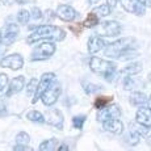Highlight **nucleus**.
Instances as JSON below:
<instances>
[{"label":"nucleus","mask_w":151,"mask_h":151,"mask_svg":"<svg viewBox=\"0 0 151 151\" xmlns=\"http://www.w3.org/2000/svg\"><path fill=\"white\" fill-rule=\"evenodd\" d=\"M8 82H9V79H8L7 74H0V95L7 89Z\"/></svg>","instance_id":"obj_33"},{"label":"nucleus","mask_w":151,"mask_h":151,"mask_svg":"<svg viewBox=\"0 0 151 151\" xmlns=\"http://www.w3.org/2000/svg\"><path fill=\"white\" fill-rule=\"evenodd\" d=\"M58 150H70V147L66 146V145H59V146H58Z\"/></svg>","instance_id":"obj_40"},{"label":"nucleus","mask_w":151,"mask_h":151,"mask_svg":"<svg viewBox=\"0 0 151 151\" xmlns=\"http://www.w3.org/2000/svg\"><path fill=\"white\" fill-rule=\"evenodd\" d=\"M58 146H59V141L57 138H50L43 141L41 145H40V150L41 151H51V150H58Z\"/></svg>","instance_id":"obj_21"},{"label":"nucleus","mask_w":151,"mask_h":151,"mask_svg":"<svg viewBox=\"0 0 151 151\" xmlns=\"http://www.w3.org/2000/svg\"><path fill=\"white\" fill-rule=\"evenodd\" d=\"M13 150H17V151H28V150H33L32 147H29L28 145H22V143H17L16 146L13 147Z\"/></svg>","instance_id":"obj_35"},{"label":"nucleus","mask_w":151,"mask_h":151,"mask_svg":"<svg viewBox=\"0 0 151 151\" xmlns=\"http://www.w3.org/2000/svg\"><path fill=\"white\" fill-rule=\"evenodd\" d=\"M137 41L133 37H124V38H118L114 42L109 43L105 46L104 54L108 58H120V55L124 51L129 50V49H137Z\"/></svg>","instance_id":"obj_3"},{"label":"nucleus","mask_w":151,"mask_h":151,"mask_svg":"<svg viewBox=\"0 0 151 151\" xmlns=\"http://www.w3.org/2000/svg\"><path fill=\"white\" fill-rule=\"evenodd\" d=\"M54 82H55V74H53V72H46V74H43L41 76V79H40V82H38L36 92H34V95H33L32 103L36 104L38 100H41L42 95L53 86Z\"/></svg>","instance_id":"obj_4"},{"label":"nucleus","mask_w":151,"mask_h":151,"mask_svg":"<svg viewBox=\"0 0 151 151\" xmlns=\"http://www.w3.org/2000/svg\"><path fill=\"white\" fill-rule=\"evenodd\" d=\"M16 17H17V21H19L20 24H28L29 20H30V17H32V13L27 9H21V11L17 12Z\"/></svg>","instance_id":"obj_26"},{"label":"nucleus","mask_w":151,"mask_h":151,"mask_svg":"<svg viewBox=\"0 0 151 151\" xmlns=\"http://www.w3.org/2000/svg\"><path fill=\"white\" fill-rule=\"evenodd\" d=\"M57 47L51 41L42 42L41 45H38L32 53V60H45L49 59L50 57H53Z\"/></svg>","instance_id":"obj_5"},{"label":"nucleus","mask_w":151,"mask_h":151,"mask_svg":"<svg viewBox=\"0 0 151 151\" xmlns=\"http://www.w3.org/2000/svg\"><path fill=\"white\" fill-rule=\"evenodd\" d=\"M138 1H141L146 8H151V0H138Z\"/></svg>","instance_id":"obj_37"},{"label":"nucleus","mask_w":151,"mask_h":151,"mask_svg":"<svg viewBox=\"0 0 151 151\" xmlns=\"http://www.w3.org/2000/svg\"><path fill=\"white\" fill-rule=\"evenodd\" d=\"M57 16L59 17L60 20L66 22H71L74 21L75 19H78L79 13L71 7V5H67V4H60L57 9Z\"/></svg>","instance_id":"obj_12"},{"label":"nucleus","mask_w":151,"mask_h":151,"mask_svg":"<svg viewBox=\"0 0 151 151\" xmlns=\"http://www.w3.org/2000/svg\"><path fill=\"white\" fill-rule=\"evenodd\" d=\"M105 46L106 43L104 41V38L99 36H91L88 38V42H87V50L89 54H96L103 49H105Z\"/></svg>","instance_id":"obj_16"},{"label":"nucleus","mask_w":151,"mask_h":151,"mask_svg":"<svg viewBox=\"0 0 151 151\" xmlns=\"http://www.w3.org/2000/svg\"><path fill=\"white\" fill-rule=\"evenodd\" d=\"M124 88L126 89V91H130V89H134V87H135V80L132 78V75H127L126 78L124 79Z\"/></svg>","instance_id":"obj_30"},{"label":"nucleus","mask_w":151,"mask_h":151,"mask_svg":"<svg viewBox=\"0 0 151 151\" xmlns=\"http://www.w3.org/2000/svg\"><path fill=\"white\" fill-rule=\"evenodd\" d=\"M121 117V109L117 104H112L103 109H99L97 112V120L100 122L108 120V118H120Z\"/></svg>","instance_id":"obj_11"},{"label":"nucleus","mask_w":151,"mask_h":151,"mask_svg":"<svg viewBox=\"0 0 151 151\" xmlns=\"http://www.w3.org/2000/svg\"><path fill=\"white\" fill-rule=\"evenodd\" d=\"M46 122L57 129H63V114L59 109H50L46 113Z\"/></svg>","instance_id":"obj_13"},{"label":"nucleus","mask_w":151,"mask_h":151,"mask_svg":"<svg viewBox=\"0 0 151 151\" xmlns=\"http://www.w3.org/2000/svg\"><path fill=\"white\" fill-rule=\"evenodd\" d=\"M82 86H83L84 92H86L87 95H93V93H96V92L100 91V89H103L100 86L93 84V83H89V82H83Z\"/></svg>","instance_id":"obj_25"},{"label":"nucleus","mask_w":151,"mask_h":151,"mask_svg":"<svg viewBox=\"0 0 151 151\" xmlns=\"http://www.w3.org/2000/svg\"><path fill=\"white\" fill-rule=\"evenodd\" d=\"M121 5L126 12L137 14V16H143L146 13V7L138 0H120Z\"/></svg>","instance_id":"obj_10"},{"label":"nucleus","mask_w":151,"mask_h":151,"mask_svg":"<svg viewBox=\"0 0 151 151\" xmlns=\"http://www.w3.org/2000/svg\"><path fill=\"white\" fill-rule=\"evenodd\" d=\"M0 1H1L4 5H12L17 1V0H0Z\"/></svg>","instance_id":"obj_38"},{"label":"nucleus","mask_w":151,"mask_h":151,"mask_svg":"<svg viewBox=\"0 0 151 151\" xmlns=\"http://www.w3.org/2000/svg\"><path fill=\"white\" fill-rule=\"evenodd\" d=\"M133 50H134V49H129V50L124 51V53L120 55V58H118V59L127 60V59H133L134 57H138V51H133Z\"/></svg>","instance_id":"obj_31"},{"label":"nucleus","mask_w":151,"mask_h":151,"mask_svg":"<svg viewBox=\"0 0 151 151\" xmlns=\"http://www.w3.org/2000/svg\"><path fill=\"white\" fill-rule=\"evenodd\" d=\"M16 142H17V143L28 145L29 142H30V137H29L28 133H25V132H20L19 134L16 135Z\"/></svg>","instance_id":"obj_29"},{"label":"nucleus","mask_w":151,"mask_h":151,"mask_svg":"<svg viewBox=\"0 0 151 151\" xmlns=\"http://www.w3.org/2000/svg\"><path fill=\"white\" fill-rule=\"evenodd\" d=\"M92 12L96 13L99 17H105V16H109V14H110V12H112V8H110L108 4H101V5L95 7Z\"/></svg>","instance_id":"obj_24"},{"label":"nucleus","mask_w":151,"mask_h":151,"mask_svg":"<svg viewBox=\"0 0 151 151\" xmlns=\"http://www.w3.org/2000/svg\"><path fill=\"white\" fill-rule=\"evenodd\" d=\"M3 43V34H1V32H0V45Z\"/></svg>","instance_id":"obj_44"},{"label":"nucleus","mask_w":151,"mask_h":151,"mask_svg":"<svg viewBox=\"0 0 151 151\" xmlns=\"http://www.w3.org/2000/svg\"><path fill=\"white\" fill-rule=\"evenodd\" d=\"M86 120H87V117L84 114L75 116V117L72 118V126H74L75 129H78V130H82L83 126H84V122H86Z\"/></svg>","instance_id":"obj_28"},{"label":"nucleus","mask_w":151,"mask_h":151,"mask_svg":"<svg viewBox=\"0 0 151 151\" xmlns=\"http://www.w3.org/2000/svg\"><path fill=\"white\" fill-rule=\"evenodd\" d=\"M139 126H137V125H130V130L129 133H127L126 135V142L129 145H133V146H135V145H138L139 142H141L142 138L146 137V127L142 126L141 124H138Z\"/></svg>","instance_id":"obj_7"},{"label":"nucleus","mask_w":151,"mask_h":151,"mask_svg":"<svg viewBox=\"0 0 151 151\" xmlns=\"http://www.w3.org/2000/svg\"><path fill=\"white\" fill-rule=\"evenodd\" d=\"M89 68L97 75H103L104 79L106 82H112L114 79V74H116V68L117 65L112 60H106L103 58L99 57H92L89 60Z\"/></svg>","instance_id":"obj_2"},{"label":"nucleus","mask_w":151,"mask_h":151,"mask_svg":"<svg viewBox=\"0 0 151 151\" xmlns=\"http://www.w3.org/2000/svg\"><path fill=\"white\" fill-rule=\"evenodd\" d=\"M25 86V78L24 76H16L11 80L9 87H8V91H7V96H13V95L19 93Z\"/></svg>","instance_id":"obj_18"},{"label":"nucleus","mask_w":151,"mask_h":151,"mask_svg":"<svg viewBox=\"0 0 151 151\" xmlns=\"http://www.w3.org/2000/svg\"><path fill=\"white\" fill-rule=\"evenodd\" d=\"M110 100H112V97H106V96L97 97L96 100H95V108H96V109H103V108H105V106L109 105Z\"/></svg>","instance_id":"obj_27"},{"label":"nucleus","mask_w":151,"mask_h":151,"mask_svg":"<svg viewBox=\"0 0 151 151\" xmlns=\"http://www.w3.org/2000/svg\"><path fill=\"white\" fill-rule=\"evenodd\" d=\"M142 68H143V65H142L141 62H133L130 63V65H127L126 67H124L121 70V74L124 75H135V74H139V72L142 71Z\"/></svg>","instance_id":"obj_20"},{"label":"nucleus","mask_w":151,"mask_h":151,"mask_svg":"<svg viewBox=\"0 0 151 151\" xmlns=\"http://www.w3.org/2000/svg\"><path fill=\"white\" fill-rule=\"evenodd\" d=\"M37 86H38V80L37 79H32L30 82L28 83V89H27L28 96L34 95V92H36V89H37Z\"/></svg>","instance_id":"obj_32"},{"label":"nucleus","mask_w":151,"mask_h":151,"mask_svg":"<svg viewBox=\"0 0 151 151\" xmlns=\"http://www.w3.org/2000/svg\"><path fill=\"white\" fill-rule=\"evenodd\" d=\"M46 14H47V20H53L54 19V12H53V11L47 9V11H46Z\"/></svg>","instance_id":"obj_39"},{"label":"nucleus","mask_w":151,"mask_h":151,"mask_svg":"<svg viewBox=\"0 0 151 151\" xmlns=\"http://www.w3.org/2000/svg\"><path fill=\"white\" fill-rule=\"evenodd\" d=\"M0 66L5 68H11L13 71H17V70H21L22 66H24V58H22L21 54L7 55V57H4L0 60Z\"/></svg>","instance_id":"obj_6"},{"label":"nucleus","mask_w":151,"mask_h":151,"mask_svg":"<svg viewBox=\"0 0 151 151\" xmlns=\"http://www.w3.org/2000/svg\"><path fill=\"white\" fill-rule=\"evenodd\" d=\"M99 1H100V0H88V3H89V4H91V5H95V4H97Z\"/></svg>","instance_id":"obj_41"},{"label":"nucleus","mask_w":151,"mask_h":151,"mask_svg":"<svg viewBox=\"0 0 151 151\" xmlns=\"http://www.w3.org/2000/svg\"><path fill=\"white\" fill-rule=\"evenodd\" d=\"M121 32H122V25L118 21H114V20L103 22L100 28L101 36H105V37H117L121 34Z\"/></svg>","instance_id":"obj_8"},{"label":"nucleus","mask_w":151,"mask_h":151,"mask_svg":"<svg viewBox=\"0 0 151 151\" xmlns=\"http://www.w3.org/2000/svg\"><path fill=\"white\" fill-rule=\"evenodd\" d=\"M99 22H100V17H99L96 13L91 12V13H88L87 19L83 21V27H86V28H95V27H97V25H99Z\"/></svg>","instance_id":"obj_22"},{"label":"nucleus","mask_w":151,"mask_h":151,"mask_svg":"<svg viewBox=\"0 0 151 151\" xmlns=\"http://www.w3.org/2000/svg\"><path fill=\"white\" fill-rule=\"evenodd\" d=\"M146 143L151 147V135H149V137H147V139H146Z\"/></svg>","instance_id":"obj_43"},{"label":"nucleus","mask_w":151,"mask_h":151,"mask_svg":"<svg viewBox=\"0 0 151 151\" xmlns=\"http://www.w3.org/2000/svg\"><path fill=\"white\" fill-rule=\"evenodd\" d=\"M118 1H120V0H106V4H108L109 7L113 9V8H114L116 5H117V3H118Z\"/></svg>","instance_id":"obj_36"},{"label":"nucleus","mask_w":151,"mask_h":151,"mask_svg":"<svg viewBox=\"0 0 151 151\" xmlns=\"http://www.w3.org/2000/svg\"><path fill=\"white\" fill-rule=\"evenodd\" d=\"M20 29L17 27V24H8L5 28V32L3 34V43L5 46H11L12 43L16 41L17 36H19Z\"/></svg>","instance_id":"obj_15"},{"label":"nucleus","mask_w":151,"mask_h":151,"mask_svg":"<svg viewBox=\"0 0 151 151\" xmlns=\"http://www.w3.org/2000/svg\"><path fill=\"white\" fill-rule=\"evenodd\" d=\"M104 130L113 134H121L124 132V124L120 118H108V120L103 121Z\"/></svg>","instance_id":"obj_17"},{"label":"nucleus","mask_w":151,"mask_h":151,"mask_svg":"<svg viewBox=\"0 0 151 151\" xmlns=\"http://www.w3.org/2000/svg\"><path fill=\"white\" fill-rule=\"evenodd\" d=\"M135 121L146 129H151V109L149 106H139L135 113Z\"/></svg>","instance_id":"obj_14"},{"label":"nucleus","mask_w":151,"mask_h":151,"mask_svg":"<svg viewBox=\"0 0 151 151\" xmlns=\"http://www.w3.org/2000/svg\"><path fill=\"white\" fill-rule=\"evenodd\" d=\"M130 104L134 106H143L147 104V96L145 95V92H133L130 95Z\"/></svg>","instance_id":"obj_19"},{"label":"nucleus","mask_w":151,"mask_h":151,"mask_svg":"<svg viewBox=\"0 0 151 151\" xmlns=\"http://www.w3.org/2000/svg\"><path fill=\"white\" fill-rule=\"evenodd\" d=\"M32 17H33L34 20H41L42 19V11L40 9V8L37 7H33L32 8Z\"/></svg>","instance_id":"obj_34"},{"label":"nucleus","mask_w":151,"mask_h":151,"mask_svg":"<svg viewBox=\"0 0 151 151\" xmlns=\"http://www.w3.org/2000/svg\"><path fill=\"white\" fill-rule=\"evenodd\" d=\"M147 106L151 109V95L149 96V99H147Z\"/></svg>","instance_id":"obj_42"},{"label":"nucleus","mask_w":151,"mask_h":151,"mask_svg":"<svg viewBox=\"0 0 151 151\" xmlns=\"http://www.w3.org/2000/svg\"><path fill=\"white\" fill-rule=\"evenodd\" d=\"M60 93H62V88H60L59 84L51 86L50 88H49L47 91H46L45 93L42 95V97H41L43 105H46V106H51V105H54V104L58 101V99H59Z\"/></svg>","instance_id":"obj_9"},{"label":"nucleus","mask_w":151,"mask_h":151,"mask_svg":"<svg viewBox=\"0 0 151 151\" xmlns=\"http://www.w3.org/2000/svg\"><path fill=\"white\" fill-rule=\"evenodd\" d=\"M27 118L29 121L36 122V124H43L46 121L45 117H43V114L41 112H38V110H30V112L27 114Z\"/></svg>","instance_id":"obj_23"},{"label":"nucleus","mask_w":151,"mask_h":151,"mask_svg":"<svg viewBox=\"0 0 151 151\" xmlns=\"http://www.w3.org/2000/svg\"><path fill=\"white\" fill-rule=\"evenodd\" d=\"M66 37V32L59 27L54 25H41L28 37V43H34L38 41H63Z\"/></svg>","instance_id":"obj_1"}]
</instances>
